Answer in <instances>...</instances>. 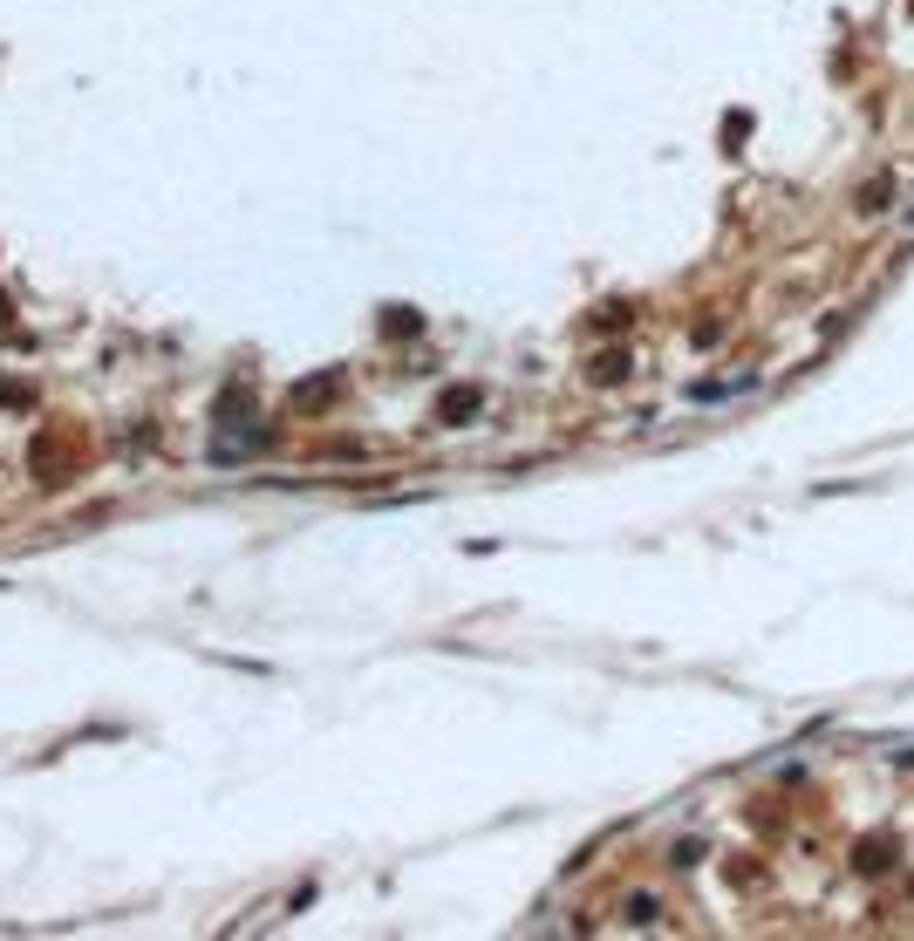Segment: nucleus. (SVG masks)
Listing matches in <instances>:
<instances>
[{
	"instance_id": "obj_1",
	"label": "nucleus",
	"mask_w": 914,
	"mask_h": 941,
	"mask_svg": "<svg viewBox=\"0 0 914 941\" xmlns=\"http://www.w3.org/2000/svg\"><path fill=\"white\" fill-rule=\"evenodd\" d=\"M887 198H894V178L880 171V178H867V191H860V212H887Z\"/></svg>"
}]
</instances>
